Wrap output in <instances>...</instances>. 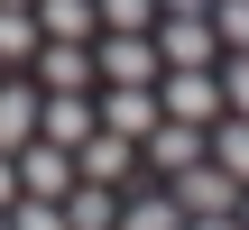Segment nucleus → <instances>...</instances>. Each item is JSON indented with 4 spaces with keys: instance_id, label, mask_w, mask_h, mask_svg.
Here are the masks:
<instances>
[{
    "instance_id": "f257e3e1",
    "label": "nucleus",
    "mask_w": 249,
    "mask_h": 230,
    "mask_svg": "<svg viewBox=\"0 0 249 230\" xmlns=\"http://www.w3.org/2000/svg\"><path fill=\"white\" fill-rule=\"evenodd\" d=\"M240 175H222V166H213V157H194V166H176V184H166V203H176V212H185V221H231V212H240Z\"/></svg>"
},
{
    "instance_id": "f03ea898",
    "label": "nucleus",
    "mask_w": 249,
    "mask_h": 230,
    "mask_svg": "<svg viewBox=\"0 0 249 230\" xmlns=\"http://www.w3.org/2000/svg\"><path fill=\"white\" fill-rule=\"evenodd\" d=\"M148 46H157V65H166V74H213V65H222L213 18H157V28H148Z\"/></svg>"
},
{
    "instance_id": "7ed1b4c3",
    "label": "nucleus",
    "mask_w": 249,
    "mask_h": 230,
    "mask_svg": "<svg viewBox=\"0 0 249 230\" xmlns=\"http://www.w3.org/2000/svg\"><path fill=\"white\" fill-rule=\"evenodd\" d=\"M157 111L185 120V129H213L222 120V83L213 74H157Z\"/></svg>"
},
{
    "instance_id": "20e7f679",
    "label": "nucleus",
    "mask_w": 249,
    "mask_h": 230,
    "mask_svg": "<svg viewBox=\"0 0 249 230\" xmlns=\"http://www.w3.org/2000/svg\"><path fill=\"white\" fill-rule=\"evenodd\" d=\"M92 120H102L111 138H129V148H139V138L166 120V111H157V92H148V83H111V92L92 101Z\"/></svg>"
},
{
    "instance_id": "39448f33",
    "label": "nucleus",
    "mask_w": 249,
    "mask_h": 230,
    "mask_svg": "<svg viewBox=\"0 0 249 230\" xmlns=\"http://www.w3.org/2000/svg\"><path fill=\"white\" fill-rule=\"evenodd\" d=\"M9 166H18V194H37V203H65V194H74V148H46V138H28Z\"/></svg>"
},
{
    "instance_id": "423d86ee",
    "label": "nucleus",
    "mask_w": 249,
    "mask_h": 230,
    "mask_svg": "<svg viewBox=\"0 0 249 230\" xmlns=\"http://www.w3.org/2000/svg\"><path fill=\"white\" fill-rule=\"evenodd\" d=\"M83 55H92V74H102V83H148V92H157V74H166L148 37H102V46H83Z\"/></svg>"
},
{
    "instance_id": "0eeeda50",
    "label": "nucleus",
    "mask_w": 249,
    "mask_h": 230,
    "mask_svg": "<svg viewBox=\"0 0 249 230\" xmlns=\"http://www.w3.org/2000/svg\"><path fill=\"white\" fill-rule=\"evenodd\" d=\"M102 120H92V92H37V138L46 148H83Z\"/></svg>"
},
{
    "instance_id": "6e6552de",
    "label": "nucleus",
    "mask_w": 249,
    "mask_h": 230,
    "mask_svg": "<svg viewBox=\"0 0 249 230\" xmlns=\"http://www.w3.org/2000/svg\"><path fill=\"white\" fill-rule=\"evenodd\" d=\"M129 157H139L129 138H111V129H92V138L74 148V184H111V194H120V175H129Z\"/></svg>"
},
{
    "instance_id": "1a4fd4ad",
    "label": "nucleus",
    "mask_w": 249,
    "mask_h": 230,
    "mask_svg": "<svg viewBox=\"0 0 249 230\" xmlns=\"http://www.w3.org/2000/svg\"><path fill=\"white\" fill-rule=\"evenodd\" d=\"M28 65H37V92H83V83H92V55H83V46H55V37H46Z\"/></svg>"
},
{
    "instance_id": "9d476101",
    "label": "nucleus",
    "mask_w": 249,
    "mask_h": 230,
    "mask_svg": "<svg viewBox=\"0 0 249 230\" xmlns=\"http://www.w3.org/2000/svg\"><path fill=\"white\" fill-rule=\"evenodd\" d=\"M28 18H37V37H55V46H83V37L102 28V18H92V0H37Z\"/></svg>"
},
{
    "instance_id": "9b49d317",
    "label": "nucleus",
    "mask_w": 249,
    "mask_h": 230,
    "mask_svg": "<svg viewBox=\"0 0 249 230\" xmlns=\"http://www.w3.org/2000/svg\"><path fill=\"white\" fill-rule=\"evenodd\" d=\"M37 138V83H0V157H18Z\"/></svg>"
},
{
    "instance_id": "f8f14e48",
    "label": "nucleus",
    "mask_w": 249,
    "mask_h": 230,
    "mask_svg": "<svg viewBox=\"0 0 249 230\" xmlns=\"http://www.w3.org/2000/svg\"><path fill=\"white\" fill-rule=\"evenodd\" d=\"M55 212H65V230H111L120 221V194H111V184H74Z\"/></svg>"
},
{
    "instance_id": "ddd939ff",
    "label": "nucleus",
    "mask_w": 249,
    "mask_h": 230,
    "mask_svg": "<svg viewBox=\"0 0 249 230\" xmlns=\"http://www.w3.org/2000/svg\"><path fill=\"white\" fill-rule=\"evenodd\" d=\"M203 157H213L222 175H240V184H249V120H231V111H222V120L203 129Z\"/></svg>"
},
{
    "instance_id": "4468645a",
    "label": "nucleus",
    "mask_w": 249,
    "mask_h": 230,
    "mask_svg": "<svg viewBox=\"0 0 249 230\" xmlns=\"http://www.w3.org/2000/svg\"><path fill=\"white\" fill-rule=\"evenodd\" d=\"M139 148H148V157H157V166L176 175V166H194V157H203V129H185V120H157V129H148Z\"/></svg>"
},
{
    "instance_id": "2eb2a0df",
    "label": "nucleus",
    "mask_w": 249,
    "mask_h": 230,
    "mask_svg": "<svg viewBox=\"0 0 249 230\" xmlns=\"http://www.w3.org/2000/svg\"><path fill=\"white\" fill-rule=\"evenodd\" d=\"M92 18H102V37H148L157 0H92Z\"/></svg>"
},
{
    "instance_id": "dca6fc26",
    "label": "nucleus",
    "mask_w": 249,
    "mask_h": 230,
    "mask_svg": "<svg viewBox=\"0 0 249 230\" xmlns=\"http://www.w3.org/2000/svg\"><path fill=\"white\" fill-rule=\"evenodd\" d=\"M111 230H185V212L166 203V194H139V203H120V221Z\"/></svg>"
},
{
    "instance_id": "f3484780",
    "label": "nucleus",
    "mask_w": 249,
    "mask_h": 230,
    "mask_svg": "<svg viewBox=\"0 0 249 230\" xmlns=\"http://www.w3.org/2000/svg\"><path fill=\"white\" fill-rule=\"evenodd\" d=\"M37 46H46V37H37V18H28V9H0V65H28Z\"/></svg>"
},
{
    "instance_id": "a211bd4d",
    "label": "nucleus",
    "mask_w": 249,
    "mask_h": 230,
    "mask_svg": "<svg viewBox=\"0 0 249 230\" xmlns=\"http://www.w3.org/2000/svg\"><path fill=\"white\" fill-rule=\"evenodd\" d=\"M213 37L231 55H249V0H213Z\"/></svg>"
},
{
    "instance_id": "6ab92c4d",
    "label": "nucleus",
    "mask_w": 249,
    "mask_h": 230,
    "mask_svg": "<svg viewBox=\"0 0 249 230\" xmlns=\"http://www.w3.org/2000/svg\"><path fill=\"white\" fill-rule=\"evenodd\" d=\"M213 83H222V111H231V120H249V55H231Z\"/></svg>"
},
{
    "instance_id": "aec40b11",
    "label": "nucleus",
    "mask_w": 249,
    "mask_h": 230,
    "mask_svg": "<svg viewBox=\"0 0 249 230\" xmlns=\"http://www.w3.org/2000/svg\"><path fill=\"white\" fill-rule=\"evenodd\" d=\"M9 230H65V212L37 203V194H18V203H9Z\"/></svg>"
},
{
    "instance_id": "412c9836",
    "label": "nucleus",
    "mask_w": 249,
    "mask_h": 230,
    "mask_svg": "<svg viewBox=\"0 0 249 230\" xmlns=\"http://www.w3.org/2000/svg\"><path fill=\"white\" fill-rule=\"evenodd\" d=\"M157 18H213V0H157Z\"/></svg>"
},
{
    "instance_id": "4be33fe9",
    "label": "nucleus",
    "mask_w": 249,
    "mask_h": 230,
    "mask_svg": "<svg viewBox=\"0 0 249 230\" xmlns=\"http://www.w3.org/2000/svg\"><path fill=\"white\" fill-rule=\"evenodd\" d=\"M9 203H18V166L0 157V212H9Z\"/></svg>"
},
{
    "instance_id": "5701e85b",
    "label": "nucleus",
    "mask_w": 249,
    "mask_h": 230,
    "mask_svg": "<svg viewBox=\"0 0 249 230\" xmlns=\"http://www.w3.org/2000/svg\"><path fill=\"white\" fill-rule=\"evenodd\" d=\"M185 230H240V221H185Z\"/></svg>"
},
{
    "instance_id": "b1692460",
    "label": "nucleus",
    "mask_w": 249,
    "mask_h": 230,
    "mask_svg": "<svg viewBox=\"0 0 249 230\" xmlns=\"http://www.w3.org/2000/svg\"><path fill=\"white\" fill-rule=\"evenodd\" d=\"M231 221H240V230H249V194H240V212H231Z\"/></svg>"
},
{
    "instance_id": "393cba45",
    "label": "nucleus",
    "mask_w": 249,
    "mask_h": 230,
    "mask_svg": "<svg viewBox=\"0 0 249 230\" xmlns=\"http://www.w3.org/2000/svg\"><path fill=\"white\" fill-rule=\"evenodd\" d=\"M0 9H37V0H0Z\"/></svg>"
},
{
    "instance_id": "a878e982",
    "label": "nucleus",
    "mask_w": 249,
    "mask_h": 230,
    "mask_svg": "<svg viewBox=\"0 0 249 230\" xmlns=\"http://www.w3.org/2000/svg\"><path fill=\"white\" fill-rule=\"evenodd\" d=\"M0 83H9V65H0Z\"/></svg>"
},
{
    "instance_id": "bb28decb",
    "label": "nucleus",
    "mask_w": 249,
    "mask_h": 230,
    "mask_svg": "<svg viewBox=\"0 0 249 230\" xmlns=\"http://www.w3.org/2000/svg\"><path fill=\"white\" fill-rule=\"evenodd\" d=\"M0 230H9V212H0Z\"/></svg>"
}]
</instances>
